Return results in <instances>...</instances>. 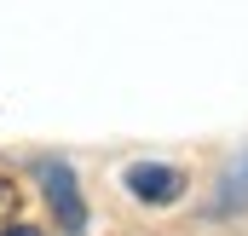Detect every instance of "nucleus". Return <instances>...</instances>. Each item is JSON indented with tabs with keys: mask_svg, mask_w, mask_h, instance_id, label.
Returning <instances> with one entry per match:
<instances>
[{
	"mask_svg": "<svg viewBox=\"0 0 248 236\" xmlns=\"http://www.w3.org/2000/svg\"><path fill=\"white\" fill-rule=\"evenodd\" d=\"M35 178H41V196L52 207V225L58 236H87V196H81V178L69 173V162H35Z\"/></svg>",
	"mask_w": 248,
	"mask_h": 236,
	"instance_id": "obj_1",
	"label": "nucleus"
},
{
	"mask_svg": "<svg viewBox=\"0 0 248 236\" xmlns=\"http://www.w3.org/2000/svg\"><path fill=\"white\" fill-rule=\"evenodd\" d=\"M122 184H127V196L144 202V207H173L185 196V173L168 167V162H133L122 173Z\"/></svg>",
	"mask_w": 248,
	"mask_h": 236,
	"instance_id": "obj_2",
	"label": "nucleus"
},
{
	"mask_svg": "<svg viewBox=\"0 0 248 236\" xmlns=\"http://www.w3.org/2000/svg\"><path fill=\"white\" fill-rule=\"evenodd\" d=\"M208 213H214V219H237V213H248V144L237 150V162L219 173V190H214Z\"/></svg>",
	"mask_w": 248,
	"mask_h": 236,
	"instance_id": "obj_3",
	"label": "nucleus"
},
{
	"mask_svg": "<svg viewBox=\"0 0 248 236\" xmlns=\"http://www.w3.org/2000/svg\"><path fill=\"white\" fill-rule=\"evenodd\" d=\"M17 202H23V190H17L12 178H0V225H6L12 213H17Z\"/></svg>",
	"mask_w": 248,
	"mask_h": 236,
	"instance_id": "obj_4",
	"label": "nucleus"
},
{
	"mask_svg": "<svg viewBox=\"0 0 248 236\" xmlns=\"http://www.w3.org/2000/svg\"><path fill=\"white\" fill-rule=\"evenodd\" d=\"M0 236H41V231H35V225H17V219H6V225H0Z\"/></svg>",
	"mask_w": 248,
	"mask_h": 236,
	"instance_id": "obj_5",
	"label": "nucleus"
}]
</instances>
